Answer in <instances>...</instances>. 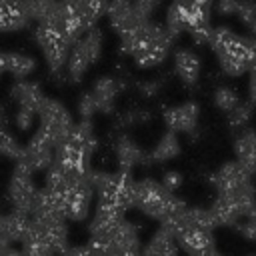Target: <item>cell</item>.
<instances>
[{"label": "cell", "instance_id": "6", "mask_svg": "<svg viewBox=\"0 0 256 256\" xmlns=\"http://www.w3.org/2000/svg\"><path fill=\"white\" fill-rule=\"evenodd\" d=\"M104 48V34L100 28L88 30L80 40H76L70 48L68 62H66V74L72 82H80L88 68L96 64L102 56Z\"/></svg>", "mask_w": 256, "mask_h": 256}, {"label": "cell", "instance_id": "20", "mask_svg": "<svg viewBox=\"0 0 256 256\" xmlns=\"http://www.w3.org/2000/svg\"><path fill=\"white\" fill-rule=\"evenodd\" d=\"M120 88H122V84H120V80H116L114 76H100V78L92 84L90 94H92V98H94V102H96L98 112L108 114V112L114 108V102H116V96H118Z\"/></svg>", "mask_w": 256, "mask_h": 256}, {"label": "cell", "instance_id": "1", "mask_svg": "<svg viewBox=\"0 0 256 256\" xmlns=\"http://www.w3.org/2000/svg\"><path fill=\"white\" fill-rule=\"evenodd\" d=\"M172 40L174 38L164 26L144 22L128 34L120 36V46L140 68H156L170 54Z\"/></svg>", "mask_w": 256, "mask_h": 256}, {"label": "cell", "instance_id": "24", "mask_svg": "<svg viewBox=\"0 0 256 256\" xmlns=\"http://www.w3.org/2000/svg\"><path fill=\"white\" fill-rule=\"evenodd\" d=\"M180 154V140H178V134L166 130L160 140L156 142V146L146 154V164H152V162H168L172 158H176Z\"/></svg>", "mask_w": 256, "mask_h": 256}, {"label": "cell", "instance_id": "28", "mask_svg": "<svg viewBox=\"0 0 256 256\" xmlns=\"http://www.w3.org/2000/svg\"><path fill=\"white\" fill-rule=\"evenodd\" d=\"M240 102H242L240 100V94L232 86H218L214 90V104H216L218 110H222L226 114H230Z\"/></svg>", "mask_w": 256, "mask_h": 256}, {"label": "cell", "instance_id": "7", "mask_svg": "<svg viewBox=\"0 0 256 256\" xmlns=\"http://www.w3.org/2000/svg\"><path fill=\"white\" fill-rule=\"evenodd\" d=\"M98 256H142V242L132 222L124 220L106 242H88Z\"/></svg>", "mask_w": 256, "mask_h": 256}, {"label": "cell", "instance_id": "44", "mask_svg": "<svg viewBox=\"0 0 256 256\" xmlns=\"http://www.w3.org/2000/svg\"><path fill=\"white\" fill-rule=\"evenodd\" d=\"M194 4H198V6H202V8H212V4H214V0H192Z\"/></svg>", "mask_w": 256, "mask_h": 256}, {"label": "cell", "instance_id": "31", "mask_svg": "<svg viewBox=\"0 0 256 256\" xmlns=\"http://www.w3.org/2000/svg\"><path fill=\"white\" fill-rule=\"evenodd\" d=\"M20 154H22V146L18 144V140L8 130H0V156L18 162Z\"/></svg>", "mask_w": 256, "mask_h": 256}, {"label": "cell", "instance_id": "13", "mask_svg": "<svg viewBox=\"0 0 256 256\" xmlns=\"http://www.w3.org/2000/svg\"><path fill=\"white\" fill-rule=\"evenodd\" d=\"M122 222H124V212L114 210V208H106V206H96V212H94L90 226H88L90 242L110 240Z\"/></svg>", "mask_w": 256, "mask_h": 256}, {"label": "cell", "instance_id": "34", "mask_svg": "<svg viewBox=\"0 0 256 256\" xmlns=\"http://www.w3.org/2000/svg\"><path fill=\"white\" fill-rule=\"evenodd\" d=\"M248 2L250 0H216V10L224 16H238Z\"/></svg>", "mask_w": 256, "mask_h": 256}, {"label": "cell", "instance_id": "21", "mask_svg": "<svg viewBox=\"0 0 256 256\" xmlns=\"http://www.w3.org/2000/svg\"><path fill=\"white\" fill-rule=\"evenodd\" d=\"M116 160H118V170L130 174L138 164H146V154L132 138L120 136L116 142Z\"/></svg>", "mask_w": 256, "mask_h": 256}, {"label": "cell", "instance_id": "38", "mask_svg": "<svg viewBox=\"0 0 256 256\" xmlns=\"http://www.w3.org/2000/svg\"><path fill=\"white\" fill-rule=\"evenodd\" d=\"M160 184H162L166 190L174 192V190H178V188H180V184H182V174H180V172H176V170H166V172L162 174Z\"/></svg>", "mask_w": 256, "mask_h": 256}, {"label": "cell", "instance_id": "32", "mask_svg": "<svg viewBox=\"0 0 256 256\" xmlns=\"http://www.w3.org/2000/svg\"><path fill=\"white\" fill-rule=\"evenodd\" d=\"M234 230H236L242 238H246V240H250V242H256V210L250 212L248 216H244V218L236 224Z\"/></svg>", "mask_w": 256, "mask_h": 256}, {"label": "cell", "instance_id": "46", "mask_svg": "<svg viewBox=\"0 0 256 256\" xmlns=\"http://www.w3.org/2000/svg\"><path fill=\"white\" fill-rule=\"evenodd\" d=\"M0 120H2V108H0Z\"/></svg>", "mask_w": 256, "mask_h": 256}, {"label": "cell", "instance_id": "48", "mask_svg": "<svg viewBox=\"0 0 256 256\" xmlns=\"http://www.w3.org/2000/svg\"><path fill=\"white\" fill-rule=\"evenodd\" d=\"M0 216H2V214H0Z\"/></svg>", "mask_w": 256, "mask_h": 256}, {"label": "cell", "instance_id": "18", "mask_svg": "<svg viewBox=\"0 0 256 256\" xmlns=\"http://www.w3.org/2000/svg\"><path fill=\"white\" fill-rule=\"evenodd\" d=\"M174 72L182 84L194 86L200 78V72H202V62H200L198 54L188 50V48L178 50L174 54Z\"/></svg>", "mask_w": 256, "mask_h": 256}, {"label": "cell", "instance_id": "30", "mask_svg": "<svg viewBox=\"0 0 256 256\" xmlns=\"http://www.w3.org/2000/svg\"><path fill=\"white\" fill-rule=\"evenodd\" d=\"M252 114H254V104L252 102H240L228 114V126L234 128V130H242L252 120Z\"/></svg>", "mask_w": 256, "mask_h": 256}, {"label": "cell", "instance_id": "40", "mask_svg": "<svg viewBox=\"0 0 256 256\" xmlns=\"http://www.w3.org/2000/svg\"><path fill=\"white\" fill-rule=\"evenodd\" d=\"M62 256H98V254L86 244V246H68Z\"/></svg>", "mask_w": 256, "mask_h": 256}, {"label": "cell", "instance_id": "2", "mask_svg": "<svg viewBox=\"0 0 256 256\" xmlns=\"http://www.w3.org/2000/svg\"><path fill=\"white\" fill-rule=\"evenodd\" d=\"M252 40L248 36L236 34L228 26H216L212 28V36L208 46L216 54V60L220 64V70L228 76H242L250 72L252 62Z\"/></svg>", "mask_w": 256, "mask_h": 256}, {"label": "cell", "instance_id": "25", "mask_svg": "<svg viewBox=\"0 0 256 256\" xmlns=\"http://www.w3.org/2000/svg\"><path fill=\"white\" fill-rule=\"evenodd\" d=\"M68 142L76 148H80L82 152H88V154H94L96 152V146H98V140H96V132L92 128V122L90 120H80L74 124V130L68 138Z\"/></svg>", "mask_w": 256, "mask_h": 256}, {"label": "cell", "instance_id": "16", "mask_svg": "<svg viewBox=\"0 0 256 256\" xmlns=\"http://www.w3.org/2000/svg\"><path fill=\"white\" fill-rule=\"evenodd\" d=\"M176 242L188 256H200V254L216 248L214 232H206V230H198V228H182L176 234Z\"/></svg>", "mask_w": 256, "mask_h": 256}, {"label": "cell", "instance_id": "4", "mask_svg": "<svg viewBox=\"0 0 256 256\" xmlns=\"http://www.w3.org/2000/svg\"><path fill=\"white\" fill-rule=\"evenodd\" d=\"M134 206L146 214L148 218H154L158 222H164L168 216L180 212L186 208V204L174 196V192L166 190L158 180L144 178L138 180L134 186Z\"/></svg>", "mask_w": 256, "mask_h": 256}, {"label": "cell", "instance_id": "35", "mask_svg": "<svg viewBox=\"0 0 256 256\" xmlns=\"http://www.w3.org/2000/svg\"><path fill=\"white\" fill-rule=\"evenodd\" d=\"M96 112H98L96 102H94L92 94H90V92H86V94L78 100V114H80V118H82V120H92Z\"/></svg>", "mask_w": 256, "mask_h": 256}, {"label": "cell", "instance_id": "8", "mask_svg": "<svg viewBox=\"0 0 256 256\" xmlns=\"http://www.w3.org/2000/svg\"><path fill=\"white\" fill-rule=\"evenodd\" d=\"M34 36H36V42L44 54L48 68L52 72H60L68 62V54H70L72 44L64 38V34L60 30L46 26V24H36Z\"/></svg>", "mask_w": 256, "mask_h": 256}, {"label": "cell", "instance_id": "33", "mask_svg": "<svg viewBox=\"0 0 256 256\" xmlns=\"http://www.w3.org/2000/svg\"><path fill=\"white\" fill-rule=\"evenodd\" d=\"M162 0H132V6H134V14L140 22H150V16L154 14L156 6L160 4Z\"/></svg>", "mask_w": 256, "mask_h": 256}, {"label": "cell", "instance_id": "5", "mask_svg": "<svg viewBox=\"0 0 256 256\" xmlns=\"http://www.w3.org/2000/svg\"><path fill=\"white\" fill-rule=\"evenodd\" d=\"M74 120L66 106L54 98H46L44 104L38 110V130L36 134L46 140L54 150L62 144L68 142L72 130H74Z\"/></svg>", "mask_w": 256, "mask_h": 256}, {"label": "cell", "instance_id": "15", "mask_svg": "<svg viewBox=\"0 0 256 256\" xmlns=\"http://www.w3.org/2000/svg\"><path fill=\"white\" fill-rule=\"evenodd\" d=\"M106 18H108V22H110V28H112L118 36H124V34H128L130 30H134L136 26L144 24V22H140V20L136 18L132 0H108Z\"/></svg>", "mask_w": 256, "mask_h": 256}, {"label": "cell", "instance_id": "27", "mask_svg": "<svg viewBox=\"0 0 256 256\" xmlns=\"http://www.w3.org/2000/svg\"><path fill=\"white\" fill-rule=\"evenodd\" d=\"M168 34L172 38L180 36L182 32H186V10H184V0H174L170 6H168V12H166V26Z\"/></svg>", "mask_w": 256, "mask_h": 256}, {"label": "cell", "instance_id": "37", "mask_svg": "<svg viewBox=\"0 0 256 256\" xmlns=\"http://www.w3.org/2000/svg\"><path fill=\"white\" fill-rule=\"evenodd\" d=\"M34 118H36L34 112L18 110L16 116H14V126H16V130H20V132H28V130H32V126H34V122H36Z\"/></svg>", "mask_w": 256, "mask_h": 256}, {"label": "cell", "instance_id": "17", "mask_svg": "<svg viewBox=\"0 0 256 256\" xmlns=\"http://www.w3.org/2000/svg\"><path fill=\"white\" fill-rule=\"evenodd\" d=\"M12 100L18 104V110H28V112H34L38 116V110L40 106L44 104L46 96L40 88V84L36 82H28V80H20L12 86V92H10Z\"/></svg>", "mask_w": 256, "mask_h": 256}, {"label": "cell", "instance_id": "45", "mask_svg": "<svg viewBox=\"0 0 256 256\" xmlns=\"http://www.w3.org/2000/svg\"><path fill=\"white\" fill-rule=\"evenodd\" d=\"M4 72V54L0 52V74Z\"/></svg>", "mask_w": 256, "mask_h": 256}, {"label": "cell", "instance_id": "10", "mask_svg": "<svg viewBox=\"0 0 256 256\" xmlns=\"http://www.w3.org/2000/svg\"><path fill=\"white\" fill-rule=\"evenodd\" d=\"M216 194H236L242 192L250 186H254L252 182V172L246 170L238 160H230L224 162L210 178Z\"/></svg>", "mask_w": 256, "mask_h": 256}, {"label": "cell", "instance_id": "29", "mask_svg": "<svg viewBox=\"0 0 256 256\" xmlns=\"http://www.w3.org/2000/svg\"><path fill=\"white\" fill-rule=\"evenodd\" d=\"M58 0H24V12L28 16V20H34L36 24L42 22L50 10L56 6Z\"/></svg>", "mask_w": 256, "mask_h": 256}, {"label": "cell", "instance_id": "14", "mask_svg": "<svg viewBox=\"0 0 256 256\" xmlns=\"http://www.w3.org/2000/svg\"><path fill=\"white\" fill-rule=\"evenodd\" d=\"M94 190L90 184V176L82 182H78L76 186L70 188L68 196H66V218L82 222L88 218L90 210H92V200H94Z\"/></svg>", "mask_w": 256, "mask_h": 256}, {"label": "cell", "instance_id": "26", "mask_svg": "<svg viewBox=\"0 0 256 256\" xmlns=\"http://www.w3.org/2000/svg\"><path fill=\"white\" fill-rule=\"evenodd\" d=\"M36 70V62L32 56L22 52H8L4 54V72H10L14 78L24 80Z\"/></svg>", "mask_w": 256, "mask_h": 256}, {"label": "cell", "instance_id": "42", "mask_svg": "<svg viewBox=\"0 0 256 256\" xmlns=\"http://www.w3.org/2000/svg\"><path fill=\"white\" fill-rule=\"evenodd\" d=\"M248 94H250V102L256 104V72H250V80H248Z\"/></svg>", "mask_w": 256, "mask_h": 256}, {"label": "cell", "instance_id": "3", "mask_svg": "<svg viewBox=\"0 0 256 256\" xmlns=\"http://www.w3.org/2000/svg\"><path fill=\"white\" fill-rule=\"evenodd\" d=\"M90 184L96 194L98 204L96 206H106L114 208L120 212H126L128 208L134 206V186L136 182L132 180L130 174L126 172H106V170H94L90 172Z\"/></svg>", "mask_w": 256, "mask_h": 256}, {"label": "cell", "instance_id": "43", "mask_svg": "<svg viewBox=\"0 0 256 256\" xmlns=\"http://www.w3.org/2000/svg\"><path fill=\"white\" fill-rule=\"evenodd\" d=\"M250 72H256V38L252 40V62H250Z\"/></svg>", "mask_w": 256, "mask_h": 256}, {"label": "cell", "instance_id": "22", "mask_svg": "<svg viewBox=\"0 0 256 256\" xmlns=\"http://www.w3.org/2000/svg\"><path fill=\"white\" fill-rule=\"evenodd\" d=\"M234 154L236 160L250 170L252 174H256V130H240L236 140H234Z\"/></svg>", "mask_w": 256, "mask_h": 256}, {"label": "cell", "instance_id": "36", "mask_svg": "<svg viewBox=\"0 0 256 256\" xmlns=\"http://www.w3.org/2000/svg\"><path fill=\"white\" fill-rule=\"evenodd\" d=\"M238 18L246 24V28H248V30L254 34V38H256V2H254V0H250V2L240 10Z\"/></svg>", "mask_w": 256, "mask_h": 256}, {"label": "cell", "instance_id": "9", "mask_svg": "<svg viewBox=\"0 0 256 256\" xmlns=\"http://www.w3.org/2000/svg\"><path fill=\"white\" fill-rule=\"evenodd\" d=\"M38 192L40 190L34 184L32 172L26 170L24 166L16 164V168L12 172V178L8 182V200H10L12 210L32 216L36 200H38Z\"/></svg>", "mask_w": 256, "mask_h": 256}, {"label": "cell", "instance_id": "41", "mask_svg": "<svg viewBox=\"0 0 256 256\" xmlns=\"http://www.w3.org/2000/svg\"><path fill=\"white\" fill-rule=\"evenodd\" d=\"M160 90V82H144L142 86H140V92L144 94V96H152V94H156Z\"/></svg>", "mask_w": 256, "mask_h": 256}, {"label": "cell", "instance_id": "39", "mask_svg": "<svg viewBox=\"0 0 256 256\" xmlns=\"http://www.w3.org/2000/svg\"><path fill=\"white\" fill-rule=\"evenodd\" d=\"M0 256H22V248H16L14 242L0 236Z\"/></svg>", "mask_w": 256, "mask_h": 256}, {"label": "cell", "instance_id": "19", "mask_svg": "<svg viewBox=\"0 0 256 256\" xmlns=\"http://www.w3.org/2000/svg\"><path fill=\"white\" fill-rule=\"evenodd\" d=\"M32 228V218L28 214H22V212H8V214H2L0 216V236L10 240V242H20L28 236Z\"/></svg>", "mask_w": 256, "mask_h": 256}, {"label": "cell", "instance_id": "47", "mask_svg": "<svg viewBox=\"0 0 256 256\" xmlns=\"http://www.w3.org/2000/svg\"><path fill=\"white\" fill-rule=\"evenodd\" d=\"M252 256H256V254H252Z\"/></svg>", "mask_w": 256, "mask_h": 256}, {"label": "cell", "instance_id": "12", "mask_svg": "<svg viewBox=\"0 0 256 256\" xmlns=\"http://www.w3.org/2000/svg\"><path fill=\"white\" fill-rule=\"evenodd\" d=\"M52 162H54V148L46 140H42L38 134H34L32 140H28V144L22 146V154L16 164L24 166L34 174L38 170H48Z\"/></svg>", "mask_w": 256, "mask_h": 256}, {"label": "cell", "instance_id": "11", "mask_svg": "<svg viewBox=\"0 0 256 256\" xmlns=\"http://www.w3.org/2000/svg\"><path fill=\"white\" fill-rule=\"evenodd\" d=\"M200 120V106L196 102H182L164 110V124L174 134H192Z\"/></svg>", "mask_w": 256, "mask_h": 256}, {"label": "cell", "instance_id": "23", "mask_svg": "<svg viewBox=\"0 0 256 256\" xmlns=\"http://www.w3.org/2000/svg\"><path fill=\"white\" fill-rule=\"evenodd\" d=\"M178 250L180 246L176 238L164 228H158L142 248V256H178Z\"/></svg>", "mask_w": 256, "mask_h": 256}]
</instances>
